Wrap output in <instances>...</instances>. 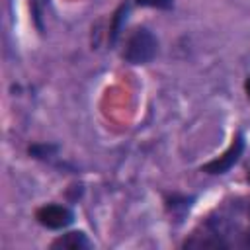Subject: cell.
Here are the masks:
<instances>
[{"label": "cell", "instance_id": "1", "mask_svg": "<svg viewBox=\"0 0 250 250\" xmlns=\"http://www.w3.org/2000/svg\"><path fill=\"white\" fill-rule=\"evenodd\" d=\"M158 41L146 27H139L131 33V37L125 43L123 59L131 64H146L156 57Z\"/></svg>", "mask_w": 250, "mask_h": 250}, {"label": "cell", "instance_id": "2", "mask_svg": "<svg viewBox=\"0 0 250 250\" xmlns=\"http://www.w3.org/2000/svg\"><path fill=\"white\" fill-rule=\"evenodd\" d=\"M35 217H37V221H39L43 227H47V229H51V230L66 229V227L74 221V213H72L68 207H64V205H55V203L39 207L37 213H35Z\"/></svg>", "mask_w": 250, "mask_h": 250}, {"label": "cell", "instance_id": "3", "mask_svg": "<svg viewBox=\"0 0 250 250\" xmlns=\"http://www.w3.org/2000/svg\"><path fill=\"white\" fill-rule=\"evenodd\" d=\"M242 150H244V139H242V135H236L232 145L225 150V154H221L219 158L203 164L201 170L207 172V174H225L227 170H230L238 162V158L242 156Z\"/></svg>", "mask_w": 250, "mask_h": 250}, {"label": "cell", "instance_id": "4", "mask_svg": "<svg viewBox=\"0 0 250 250\" xmlns=\"http://www.w3.org/2000/svg\"><path fill=\"white\" fill-rule=\"evenodd\" d=\"M51 246L62 248V250H84V248H90V240L86 238L84 232L74 230V232H66V234L59 236Z\"/></svg>", "mask_w": 250, "mask_h": 250}, {"label": "cell", "instance_id": "5", "mask_svg": "<svg viewBox=\"0 0 250 250\" xmlns=\"http://www.w3.org/2000/svg\"><path fill=\"white\" fill-rule=\"evenodd\" d=\"M127 14H129V4H121L113 16V25L109 29V43H115L117 37H119V31L123 27V21L127 20Z\"/></svg>", "mask_w": 250, "mask_h": 250}, {"label": "cell", "instance_id": "6", "mask_svg": "<svg viewBox=\"0 0 250 250\" xmlns=\"http://www.w3.org/2000/svg\"><path fill=\"white\" fill-rule=\"evenodd\" d=\"M55 152H57L55 145H33V146H29V154L35 156V158H49Z\"/></svg>", "mask_w": 250, "mask_h": 250}, {"label": "cell", "instance_id": "7", "mask_svg": "<svg viewBox=\"0 0 250 250\" xmlns=\"http://www.w3.org/2000/svg\"><path fill=\"white\" fill-rule=\"evenodd\" d=\"M139 6L146 8H158V10H170L174 6V0H135Z\"/></svg>", "mask_w": 250, "mask_h": 250}, {"label": "cell", "instance_id": "8", "mask_svg": "<svg viewBox=\"0 0 250 250\" xmlns=\"http://www.w3.org/2000/svg\"><path fill=\"white\" fill-rule=\"evenodd\" d=\"M244 86H246V92H248V96H250V78L246 80V84H244Z\"/></svg>", "mask_w": 250, "mask_h": 250}, {"label": "cell", "instance_id": "9", "mask_svg": "<svg viewBox=\"0 0 250 250\" xmlns=\"http://www.w3.org/2000/svg\"><path fill=\"white\" fill-rule=\"evenodd\" d=\"M248 180H250V176H248Z\"/></svg>", "mask_w": 250, "mask_h": 250}]
</instances>
